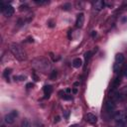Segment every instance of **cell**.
Segmentation results:
<instances>
[{
  "label": "cell",
  "instance_id": "6da1fadb",
  "mask_svg": "<svg viewBox=\"0 0 127 127\" xmlns=\"http://www.w3.org/2000/svg\"><path fill=\"white\" fill-rule=\"evenodd\" d=\"M10 51L11 53L13 54V56L20 62H23L26 60V54L25 52L23 51V49L21 48V46L19 44H16V43H13L10 45Z\"/></svg>",
  "mask_w": 127,
  "mask_h": 127
},
{
  "label": "cell",
  "instance_id": "7a4b0ae2",
  "mask_svg": "<svg viewBox=\"0 0 127 127\" xmlns=\"http://www.w3.org/2000/svg\"><path fill=\"white\" fill-rule=\"evenodd\" d=\"M1 11L6 17H11L14 14V8L10 4H5L4 2H1Z\"/></svg>",
  "mask_w": 127,
  "mask_h": 127
},
{
  "label": "cell",
  "instance_id": "3957f363",
  "mask_svg": "<svg viewBox=\"0 0 127 127\" xmlns=\"http://www.w3.org/2000/svg\"><path fill=\"white\" fill-rule=\"evenodd\" d=\"M17 116H18V111L17 110H12L10 113L5 115L4 120L7 124H13L15 122V119H16Z\"/></svg>",
  "mask_w": 127,
  "mask_h": 127
},
{
  "label": "cell",
  "instance_id": "277c9868",
  "mask_svg": "<svg viewBox=\"0 0 127 127\" xmlns=\"http://www.w3.org/2000/svg\"><path fill=\"white\" fill-rule=\"evenodd\" d=\"M105 109L107 112L109 113H113L115 110V103L113 99H108L105 102Z\"/></svg>",
  "mask_w": 127,
  "mask_h": 127
},
{
  "label": "cell",
  "instance_id": "5b68a950",
  "mask_svg": "<svg viewBox=\"0 0 127 127\" xmlns=\"http://www.w3.org/2000/svg\"><path fill=\"white\" fill-rule=\"evenodd\" d=\"M85 23V14L84 13H79L77 17V21H76V27L77 28H81L84 26Z\"/></svg>",
  "mask_w": 127,
  "mask_h": 127
},
{
  "label": "cell",
  "instance_id": "8992f818",
  "mask_svg": "<svg viewBox=\"0 0 127 127\" xmlns=\"http://www.w3.org/2000/svg\"><path fill=\"white\" fill-rule=\"evenodd\" d=\"M105 6V2L102 1V0H99V1H96L94 4H93V8L95 9L96 11H100L104 8Z\"/></svg>",
  "mask_w": 127,
  "mask_h": 127
},
{
  "label": "cell",
  "instance_id": "52a82bcc",
  "mask_svg": "<svg viewBox=\"0 0 127 127\" xmlns=\"http://www.w3.org/2000/svg\"><path fill=\"white\" fill-rule=\"evenodd\" d=\"M85 118H86V121H87V122L92 123V124H94V123H96V121H97V117H96L94 114H92V113H87Z\"/></svg>",
  "mask_w": 127,
  "mask_h": 127
},
{
  "label": "cell",
  "instance_id": "ba28073f",
  "mask_svg": "<svg viewBox=\"0 0 127 127\" xmlns=\"http://www.w3.org/2000/svg\"><path fill=\"white\" fill-rule=\"evenodd\" d=\"M53 92V87L51 85H45L44 86V93H45V98H49L50 94Z\"/></svg>",
  "mask_w": 127,
  "mask_h": 127
},
{
  "label": "cell",
  "instance_id": "9c48e42d",
  "mask_svg": "<svg viewBox=\"0 0 127 127\" xmlns=\"http://www.w3.org/2000/svg\"><path fill=\"white\" fill-rule=\"evenodd\" d=\"M120 83H121V79H120V78H119V77H116V78H115L112 80V84H111V85H110L111 89H115L117 86H119Z\"/></svg>",
  "mask_w": 127,
  "mask_h": 127
},
{
  "label": "cell",
  "instance_id": "30bf717a",
  "mask_svg": "<svg viewBox=\"0 0 127 127\" xmlns=\"http://www.w3.org/2000/svg\"><path fill=\"white\" fill-rule=\"evenodd\" d=\"M81 66H83V61H81L79 58H77V59H75L74 61H72V67H74V68L78 69Z\"/></svg>",
  "mask_w": 127,
  "mask_h": 127
},
{
  "label": "cell",
  "instance_id": "8fae6325",
  "mask_svg": "<svg viewBox=\"0 0 127 127\" xmlns=\"http://www.w3.org/2000/svg\"><path fill=\"white\" fill-rule=\"evenodd\" d=\"M124 61H125V57H124L123 54H121V53L116 54V56H115V62L116 63L122 64V63H124Z\"/></svg>",
  "mask_w": 127,
  "mask_h": 127
},
{
  "label": "cell",
  "instance_id": "7c38bea8",
  "mask_svg": "<svg viewBox=\"0 0 127 127\" xmlns=\"http://www.w3.org/2000/svg\"><path fill=\"white\" fill-rule=\"evenodd\" d=\"M121 67H122V64L115 63L114 66H113V71H114V72H118V71L121 70Z\"/></svg>",
  "mask_w": 127,
  "mask_h": 127
},
{
  "label": "cell",
  "instance_id": "4fadbf2b",
  "mask_svg": "<svg viewBox=\"0 0 127 127\" xmlns=\"http://www.w3.org/2000/svg\"><path fill=\"white\" fill-rule=\"evenodd\" d=\"M10 74H11V70H10V69H6V70L4 71V72H3V77H4L7 80H9V76H10Z\"/></svg>",
  "mask_w": 127,
  "mask_h": 127
},
{
  "label": "cell",
  "instance_id": "5bb4252c",
  "mask_svg": "<svg viewBox=\"0 0 127 127\" xmlns=\"http://www.w3.org/2000/svg\"><path fill=\"white\" fill-rule=\"evenodd\" d=\"M57 76H58V71L54 70V71H51V74H50V78H51L52 80H54V79H56Z\"/></svg>",
  "mask_w": 127,
  "mask_h": 127
},
{
  "label": "cell",
  "instance_id": "9a60e30c",
  "mask_svg": "<svg viewBox=\"0 0 127 127\" xmlns=\"http://www.w3.org/2000/svg\"><path fill=\"white\" fill-rule=\"evenodd\" d=\"M92 53L90 52V51H87V52L85 54V62H86V63L89 61L90 58H92Z\"/></svg>",
  "mask_w": 127,
  "mask_h": 127
},
{
  "label": "cell",
  "instance_id": "2e32d148",
  "mask_svg": "<svg viewBox=\"0 0 127 127\" xmlns=\"http://www.w3.org/2000/svg\"><path fill=\"white\" fill-rule=\"evenodd\" d=\"M21 127H31V124L27 119H24L21 123Z\"/></svg>",
  "mask_w": 127,
  "mask_h": 127
},
{
  "label": "cell",
  "instance_id": "e0dca14e",
  "mask_svg": "<svg viewBox=\"0 0 127 127\" xmlns=\"http://www.w3.org/2000/svg\"><path fill=\"white\" fill-rule=\"evenodd\" d=\"M71 3H65V4L63 5V10H65V11H69V10H71Z\"/></svg>",
  "mask_w": 127,
  "mask_h": 127
},
{
  "label": "cell",
  "instance_id": "ac0fdd59",
  "mask_svg": "<svg viewBox=\"0 0 127 127\" xmlns=\"http://www.w3.org/2000/svg\"><path fill=\"white\" fill-rule=\"evenodd\" d=\"M25 78H26V77H24V76H15L14 77L15 80H24Z\"/></svg>",
  "mask_w": 127,
  "mask_h": 127
},
{
  "label": "cell",
  "instance_id": "d6986e66",
  "mask_svg": "<svg viewBox=\"0 0 127 127\" xmlns=\"http://www.w3.org/2000/svg\"><path fill=\"white\" fill-rule=\"evenodd\" d=\"M62 97L65 99V100H71L72 99L71 95H69V94H64V95H62Z\"/></svg>",
  "mask_w": 127,
  "mask_h": 127
},
{
  "label": "cell",
  "instance_id": "ffe728a7",
  "mask_svg": "<svg viewBox=\"0 0 127 127\" xmlns=\"http://www.w3.org/2000/svg\"><path fill=\"white\" fill-rule=\"evenodd\" d=\"M28 5H26V4H24V5H21L20 6V10L21 11H26V10H28Z\"/></svg>",
  "mask_w": 127,
  "mask_h": 127
},
{
  "label": "cell",
  "instance_id": "44dd1931",
  "mask_svg": "<svg viewBox=\"0 0 127 127\" xmlns=\"http://www.w3.org/2000/svg\"><path fill=\"white\" fill-rule=\"evenodd\" d=\"M34 2L36 3V4H39V5H42V4H46V3H48V1H38V0H34Z\"/></svg>",
  "mask_w": 127,
  "mask_h": 127
},
{
  "label": "cell",
  "instance_id": "7402d4cb",
  "mask_svg": "<svg viewBox=\"0 0 127 127\" xmlns=\"http://www.w3.org/2000/svg\"><path fill=\"white\" fill-rule=\"evenodd\" d=\"M60 120H61V117H60V116H56V117H55V122H56V123L59 122Z\"/></svg>",
  "mask_w": 127,
  "mask_h": 127
},
{
  "label": "cell",
  "instance_id": "603a6c76",
  "mask_svg": "<svg viewBox=\"0 0 127 127\" xmlns=\"http://www.w3.org/2000/svg\"><path fill=\"white\" fill-rule=\"evenodd\" d=\"M34 86V85L32 84V83H30V84H27V87L28 88H31V87H33Z\"/></svg>",
  "mask_w": 127,
  "mask_h": 127
},
{
  "label": "cell",
  "instance_id": "cb8c5ba5",
  "mask_svg": "<svg viewBox=\"0 0 127 127\" xmlns=\"http://www.w3.org/2000/svg\"><path fill=\"white\" fill-rule=\"evenodd\" d=\"M69 114H70L69 111H66V112H65V117H66V118H68V117H69Z\"/></svg>",
  "mask_w": 127,
  "mask_h": 127
},
{
  "label": "cell",
  "instance_id": "d4e9b609",
  "mask_svg": "<svg viewBox=\"0 0 127 127\" xmlns=\"http://www.w3.org/2000/svg\"><path fill=\"white\" fill-rule=\"evenodd\" d=\"M96 36V32L95 31H92V37H95Z\"/></svg>",
  "mask_w": 127,
  "mask_h": 127
},
{
  "label": "cell",
  "instance_id": "484cf974",
  "mask_svg": "<svg viewBox=\"0 0 127 127\" xmlns=\"http://www.w3.org/2000/svg\"><path fill=\"white\" fill-rule=\"evenodd\" d=\"M123 75L125 76V77H127V68L124 70V72H123Z\"/></svg>",
  "mask_w": 127,
  "mask_h": 127
},
{
  "label": "cell",
  "instance_id": "4316f807",
  "mask_svg": "<svg viewBox=\"0 0 127 127\" xmlns=\"http://www.w3.org/2000/svg\"><path fill=\"white\" fill-rule=\"evenodd\" d=\"M28 42H29V43H33V42H34L33 38H29V39H28Z\"/></svg>",
  "mask_w": 127,
  "mask_h": 127
},
{
  "label": "cell",
  "instance_id": "83f0119b",
  "mask_svg": "<svg viewBox=\"0 0 127 127\" xmlns=\"http://www.w3.org/2000/svg\"><path fill=\"white\" fill-rule=\"evenodd\" d=\"M72 92H74V93H77V92H78V89H77V88H74V89H72Z\"/></svg>",
  "mask_w": 127,
  "mask_h": 127
},
{
  "label": "cell",
  "instance_id": "f1b7e54d",
  "mask_svg": "<svg viewBox=\"0 0 127 127\" xmlns=\"http://www.w3.org/2000/svg\"><path fill=\"white\" fill-rule=\"evenodd\" d=\"M66 92H71V88H67Z\"/></svg>",
  "mask_w": 127,
  "mask_h": 127
},
{
  "label": "cell",
  "instance_id": "f546056e",
  "mask_svg": "<svg viewBox=\"0 0 127 127\" xmlns=\"http://www.w3.org/2000/svg\"><path fill=\"white\" fill-rule=\"evenodd\" d=\"M78 85H79V83H75V85H76V86H78Z\"/></svg>",
  "mask_w": 127,
  "mask_h": 127
},
{
  "label": "cell",
  "instance_id": "4dcf8cb0",
  "mask_svg": "<svg viewBox=\"0 0 127 127\" xmlns=\"http://www.w3.org/2000/svg\"><path fill=\"white\" fill-rule=\"evenodd\" d=\"M127 19H126V18H123V19H122V22H125Z\"/></svg>",
  "mask_w": 127,
  "mask_h": 127
},
{
  "label": "cell",
  "instance_id": "1f68e13d",
  "mask_svg": "<svg viewBox=\"0 0 127 127\" xmlns=\"http://www.w3.org/2000/svg\"><path fill=\"white\" fill-rule=\"evenodd\" d=\"M70 127H78V125H71V126H70Z\"/></svg>",
  "mask_w": 127,
  "mask_h": 127
}]
</instances>
